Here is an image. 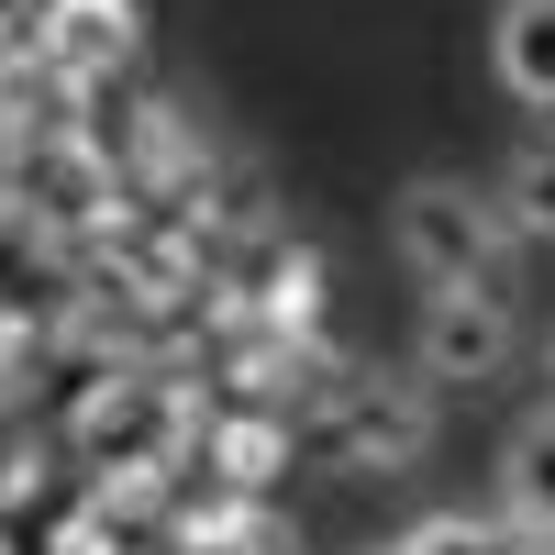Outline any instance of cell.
<instances>
[{
  "instance_id": "obj_2",
  "label": "cell",
  "mask_w": 555,
  "mask_h": 555,
  "mask_svg": "<svg viewBox=\"0 0 555 555\" xmlns=\"http://www.w3.org/2000/svg\"><path fill=\"white\" fill-rule=\"evenodd\" d=\"M434 378L411 366V378H389V366H345L334 389L311 400L300 444L322 455V467H356V478H411L434 455Z\"/></svg>"
},
{
  "instance_id": "obj_11",
  "label": "cell",
  "mask_w": 555,
  "mask_h": 555,
  "mask_svg": "<svg viewBox=\"0 0 555 555\" xmlns=\"http://www.w3.org/2000/svg\"><path fill=\"white\" fill-rule=\"evenodd\" d=\"M400 544L411 555H544V533L512 522V512H423Z\"/></svg>"
},
{
  "instance_id": "obj_8",
  "label": "cell",
  "mask_w": 555,
  "mask_h": 555,
  "mask_svg": "<svg viewBox=\"0 0 555 555\" xmlns=\"http://www.w3.org/2000/svg\"><path fill=\"white\" fill-rule=\"evenodd\" d=\"M289 444H300V434L278 423V411H222V423H201V467H211L222 489H245V500H256L278 467H289Z\"/></svg>"
},
{
  "instance_id": "obj_5",
  "label": "cell",
  "mask_w": 555,
  "mask_h": 555,
  "mask_svg": "<svg viewBox=\"0 0 555 555\" xmlns=\"http://www.w3.org/2000/svg\"><path fill=\"white\" fill-rule=\"evenodd\" d=\"M512 356H522V311H512V289H434V300H423L411 366H423L434 389H489Z\"/></svg>"
},
{
  "instance_id": "obj_10",
  "label": "cell",
  "mask_w": 555,
  "mask_h": 555,
  "mask_svg": "<svg viewBox=\"0 0 555 555\" xmlns=\"http://www.w3.org/2000/svg\"><path fill=\"white\" fill-rule=\"evenodd\" d=\"M500 211H512V234L522 245H555V122H533L522 145H512V167H500V190H489Z\"/></svg>"
},
{
  "instance_id": "obj_1",
  "label": "cell",
  "mask_w": 555,
  "mask_h": 555,
  "mask_svg": "<svg viewBox=\"0 0 555 555\" xmlns=\"http://www.w3.org/2000/svg\"><path fill=\"white\" fill-rule=\"evenodd\" d=\"M389 256L423 278V289H512L522 234H512V211H500L478 178L423 167V178H400V201H389Z\"/></svg>"
},
{
  "instance_id": "obj_15",
  "label": "cell",
  "mask_w": 555,
  "mask_h": 555,
  "mask_svg": "<svg viewBox=\"0 0 555 555\" xmlns=\"http://www.w3.org/2000/svg\"><path fill=\"white\" fill-rule=\"evenodd\" d=\"M544 555H555V533H544Z\"/></svg>"
},
{
  "instance_id": "obj_4",
  "label": "cell",
  "mask_w": 555,
  "mask_h": 555,
  "mask_svg": "<svg viewBox=\"0 0 555 555\" xmlns=\"http://www.w3.org/2000/svg\"><path fill=\"white\" fill-rule=\"evenodd\" d=\"M12 211L34 222V234H112L122 222V167L89 145V133H23L12 156Z\"/></svg>"
},
{
  "instance_id": "obj_14",
  "label": "cell",
  "mask_w": 555,
  "mask_h": 555,
  "mask_svg": "<svg viewBox=\"0 0 555 555\" xmlns=\"http://www.w3.org/2000/svg\"><path fill=\"white\" fill-rule=\"evenodd\" d=\"M544 378H555V334H544Z\"/></svg>"
},
{
  "instance_id": "obj_13",
  "label": "cell",
  "mask_w": 555,
  "mask_h": 555,
  "mask_svg": "<svg viewBox=\"0 0 555 555\" xmlns=\"http://www.w3.org/2000/svg\"><path fill=\"white\" fill-rule=\"evenodd\" d=\"M366 555H411V544H366Z\"/></svg>"
},
{
  "instance_id": "obj_6",
  "label": "cell",
  "mask_w": 555,
  "mask_h": 555,
  "mask_svg": "<svg viewBox=\"0 0 555 555\" xmlns=\"http://www.w3.org/2000/svg\"><path fill=\"white\" fill-rule=\"evenodd\" d=\"M34 56L56 67V89H112L133 56H145V12L133 0H44L34 12Z\"/></svg>"
},
{
  "instance_id": "obj_9",
  "label": "cell",
  "mask_w": 555,
  "mask_h": 555,
  "mask_svg": "<svg viewBox=\"0 0 555 555\" xmlns=\"http://www.w3.org/2000/svg\"><path fill=\"white\" fill-rule=\"evenodd\" d=\"M500 512L533 522V533H555V400L500 434Z\"/></svg>"
},
{
  "instance_id": "obj_12",
  "label": "cell",
  "mask_w": 555,
  "mask_h": 555,
  "mask_svg": "<svg viewBox=\"0 0 555 555\" xmlns=\"http://www.w3.org/2000/svg\"><path fill=\"white\" fill-rule=\"evenodd\" d=\"M167 555H289V544H278V533L245 512V500H201V512L178 522V544H167Z\"/></svg>"
},
{
  "instance_id": "obj_3",
  "label": "cell",
  "mask_w": 555,
  "mask_h": 555,
  "mask_svg": "<svg viewBox=\"0 0 555 555\" xmlns=\"http://www.w3.org/2000/svg\"><path fill=\"white\" fill-rule=\"evenodd\" d=\"M211 411H190L178 378H112L78 411V455L101 467V489H156V467H190Z\"/></svg>"
},
{
  "instance_id": "obj_7",
  "label": "cell",
  "mask_w": 555,
  "mask_h": 555,
  "mask_svg": "<svg viewBox=\"0 0 555 555\" xmlns=\"http://www.w3.org/2000/svg\"><path fill=\"white\" fill-rule=\"evenodd\" d=\"M489 78L522 112H555V0H500L489 12Z\"/></svg>"
}]
</instances>
